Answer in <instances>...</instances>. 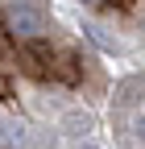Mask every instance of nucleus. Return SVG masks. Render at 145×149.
Wrapping results in <instances>:
<instances>
[{
  "mask_svg": "<svg viewBox=\"0 0 145 149\" xmlns=\"http://www.w3.org/2000/svg\"><path fill=\"white\" fill-rule=\"evenodd\" d=\"M87 149H91V145H87Z\"/></svg>",
  "mask_w": 145,
  "mask_h": 149,
  "instance_id": "4",
  "label": "nucleus"
},
{
  "mask_svg": "<svg viewBox=\"0 0 145 149\" xmlns=\"http://www.w3.org/2000/svg\"><path fill=\"white\" fill-rule=\"evenodd\" d=\"M8 29L17 37H42L46 33V17H42V8H33V4H13L8 8Z\"/></svg>",
  "mask_w": 145,
  "mask_h": 149,
  "instance_id": "1",
  "label": "nucleus"
},
{
  "mask_svg": "<svg viewBox=\"0 0 145 149\" xmlns=\"http://www.w3.org/2000/svg\"><path fill=\"white\" fill-rule=\"evenodd\" d=\"M83 4H100V0H83Z\"/></svg>",
  "mask_w": 145,
  "mask_h": 149,
  "instance_id": "3",
  "label": "nucleus"
},
{
  "mask_svg": "<svg viewBox=\"0 0 145 149\" xmlns=\"http://www.w3.org/2000/svg\"><path fill=\"white\" fill-rule=\"evenodd\" d=\"M0 124H4V120H0Z\"/></svg>",
  "mask_w": 145,
  "mask_h": 149,
  "instance_id": "5",
  "label": "nucleus"
},
{
  "mask_svg": "<svg viewBox=\"0 0 145 149\" xmlns=\"http://www.w3.org/2000/svg\"><path fill=\"white\" fill-rule=\"evenodd\" d=\"M133 133H137V137H141V141H145V108H141V112H137V116H133Z\"/></svg>",
  "mask_w": 145,
  "mask_h": 149,
  "instance_id": "2",
  "label": "nucleus"
}]
</instances>
